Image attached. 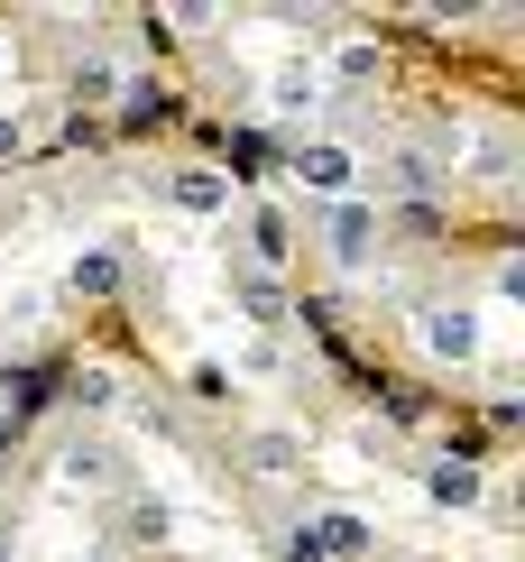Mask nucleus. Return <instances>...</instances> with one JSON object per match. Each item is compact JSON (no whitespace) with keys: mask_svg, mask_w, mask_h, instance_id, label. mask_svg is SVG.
<instances>
[{"mask_svg":"<svg viewBox=\"0 0 525 562\" xmlns=\"http://www.w3.org/2000/svg\"><path fill=\"white\" fill-rule=\"evenodd\" d=\"M424 350H434V360H470V350H480V323H470L461 304H434V314H424Z\"/></svg>","mask_w":525,"mask_h":562,"instance_id":"1","label":"nucleus"},{"mask_svg":"<svg viewBox=\"0 0 525 562\" xmlns=\"http://www.w3.org/2000/svg\"><path fill=\"white\" fill-rule=\"evenodd\" d=\"M369 240H378V213H369V203H342V213H332V259L360 268V259H369Z\"/></svg>","mask_w":525,"mask_h":562,"instance_id":"2","label":"nucleus"},{"mask_svg":"<svg viewBox=\"0 0 525 562\" xmlns=\"http://www.w3.org/2000/svg\"><path fill=\"white\" fill-rule=\"evenodd\" d=\"M295 176L314 184V194H342V184H350V148H332V138H314V148L295 157Z\"/></svg>","mask_w":525,"mask_h":562,"instance_id":"3","label":"nucleus"},{"mask_svg":"<svg viewBox=\"0 0 525 562\" xmlns=\"http://www.w3.org/2000/svg\"><path fill=\"white\" fill-rule=\"evenodd\" d=\"M176 203H185V213H222V203H231V176H222V167H185V176H176Z\"/></svg>","mask_w":525,"mask_h":562,"instance_id":"4","label":"nucleus"},{"mask_svg":"<svg viewBox=\"0 0 525 562\" xmlns=\"http://www.w3.org/2000/svg\"><path fill=\"white\" fill-rule=\"evenodd\" d=\"M434 498L443 507H470V498H480V461H434Z\"/></svg>","mask_w":525,"mask_h":562,"instance_id":"5","label":"nucleus"},{"mask_svg":"<svg viewBox=\"0 0 525 562\" xmlns=\"http://www.w3.org/2000/svg\"><path fill=\"white\" fill-rule=\"evenodd\" d=\"M75 295H121V259H111V249H83L75 259Z\"/></svg>","mask_w":525,"mask_h":562,"instance_id":"6","label":"nucleus"},{"mask_svg":"<svg viewBox=\"0 0 525 562\" xmlns=\"http://www.w3.org/2000/svg\"><path fill=\"white\" fill-rule=\"evenodd\" d=\"M314 535H323V553H360V544H369V526H360V517H323Z\"/></svg>","mask_w":525,"mask_h":562,"instance_id":"7","label":"nucleus"},{"mask_svg":"<svg viewBox=\"0 0 525 562\" xmlns=\"http://www.w3.org/2000/svg\"><path fill=\"white\" fill-rule=\"evenodd\" d=\"M249 231H258V259H268V268H277V259H286V213H258Z\"/></svg>","mask_w":525,"mask_h":562,"instance_id":"8","label":"nucleus"},{"mask_svg":"<svg viewBox=\"0 0 525 562\" xmlns=\"http://www.w3.org/2000/svg\"><path fill=\"white\" fill-rule=\"evenodd\" d=\"M258 471H295V434H258Z\"/></svg>","mask_w":525,"mask_h":562,"instance_id":"9","label":"nucleus"},{"mask_svg":"<svg viewBox=\"0 0 525 562\" xmlns=\"http://www.w3.org/2000/svg\"><path fill=\"white\" fill-rule=\"evenodd\" d=\"M148 121H166V92H138V102L121 111V130H148Z\"/></svg>","mask_w":525,"mask_h":562,"instance_id":"10","label":"nucleus"},{"mask_svg":"<svg viewBox=\"0 0 525 562\" xmlns=\"http://www.w3.org/2000/svg\"><path fill=\"white\" fill-rule=\"evenodd\" d=\"M286 562H323V535H314V526H295V535H286Z\"/></svg>","mask_w":525,"mask_h":562,"instance_id":"11","label":"nucleus"},{"mask_svg":"<svg viewBox=\"0 0 525 562\" xmlns=\"http://www.w3.org/2000/svg\"><path fill=\"white\" fill-rule=\"evenodd\" d=\"M10 452H19V415L0 406V461H10Z\"/></svg>","mask_w":525,"mask_h":562,"instance_id":"12","label":"nucleus"},{"mask_svg":"<svg viewBox=\"0 0 525 562\" xmlns=\"http://www.w3.org/2000/svg\"><path fill=\"white\" fill-rule=\"evenodd\" d=\"M0 157H19V121H0Z\"/></svg>","mask_w":525,"mask_h":562,"instance_id":"13","label":"nucleus"},{"mask_svg":"<svg viewBox=\"0 0 525 562\" xmlns=\"http://www.w3.org/2000/svg\"><path fill=\"white\" fill-rule=\"evenodd\" d=\"M0 562H10V544H0Z\"/></svg>","mask_w":525,"mask_h":562,"instance_id":"14","label":"nucleus"}]
</instances>
